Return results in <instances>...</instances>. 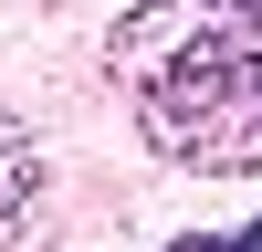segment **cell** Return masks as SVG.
I'll use <instances>...</instances> for the list:
<instances>
[{"label": "cell", "instance_id": "cell-2", "mask_svg": "<svg viewBox=\"0 0 262 252\" xmlns=\"http://www.w3.org/2000/svg\"><path fill=\"white\" fill-rule=\"evenodd\" d=\"M32 189H42V147H32V126H11V116H0V242L21 231Z\"/></svg>", "mask_w": 262, "mask_h": 252}, {"label": "cell", "instance_id": "cell-1", "mask_svg": "<svg viewBox=\"0 0 262 252\" xmlns=\"http://www.w3.org/2000/svg\"><path fill=\"white\" fill-rule=\"evenodd\" d=\"M147 147L179 168H221V179H262V53L242 21H200L179 63L147 74V105H137Z\"/></svg>", "mask_w": 262, "mask_h": 252}, {"label": "cell", "instance_id": "cell-4", "mask_svg": "<svg viewBox=\"0 0 262 252\" xmlns=\"http://www.w3.org/2000/svg\"><path fill=\"white\" fill-rule=\"evenodd\" d=\"M179 252H231V231H200V242H179Z\"/></svg>", "mask_w": 262, "mask_h": 252}, {"label": "cell", "instance_id": "cell-3", "mask_svg": "<svg viewBox=\"0 0 262 252\" xmlns=\"http://www.w3.org/2000/svg\"><path fill=\"white\" fill-rule=\"evenodd\" d=\"M200 11H221V21H242V32L262 42V0H200Z\"/></svg>", "mask_w": 262, "mask_h": 252}]
</instances>
